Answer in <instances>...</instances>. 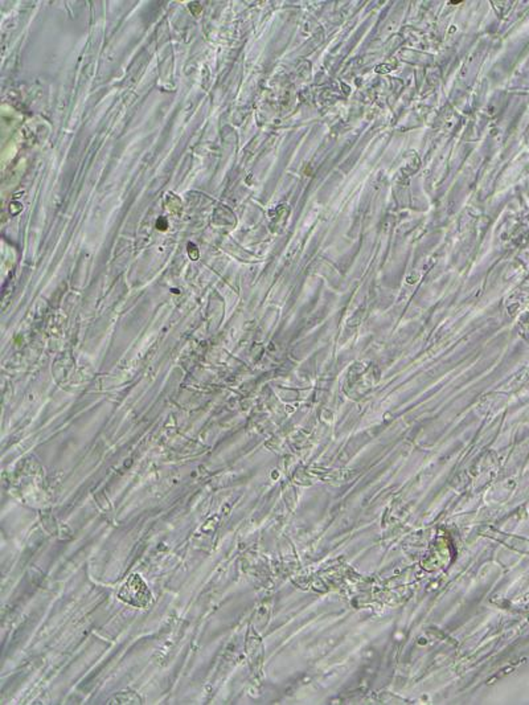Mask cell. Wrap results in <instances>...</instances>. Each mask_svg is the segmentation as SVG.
I'll list each match as a JSON object with an SVG mask.
<instances>
[{
  "instance_id": "obj_1",
  "label": "cell",
  "mask_w": 529,
  "mask_h": 705,
  "mask_svg": "<svg viewBox=\"0 0 529 705\" xmlns=\"http://www.w3.org/2000/svg\"><path fill=\"white\" fill-rule=\"evenodd\" d=\"M120 597L123 601L135 606H144L150 600V592L138 576H132L130 581L124 583Z\"/></svg>"
}]
</instances>
